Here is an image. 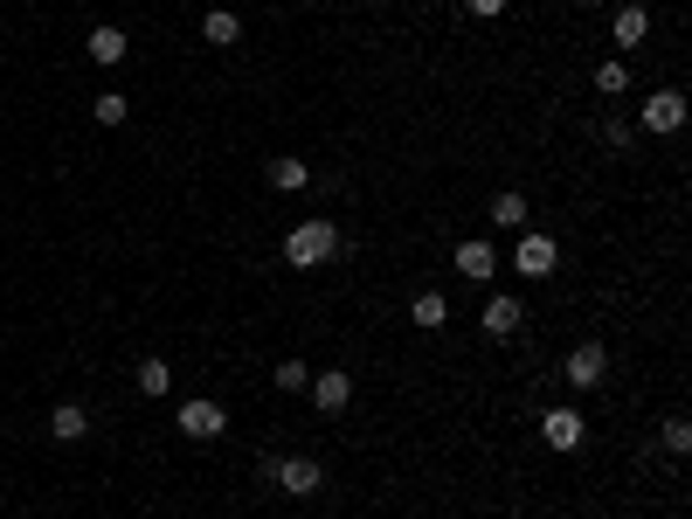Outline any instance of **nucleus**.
<instances>
[{
    "mask_svg": "<svg viewBox=\"0 0 692 519\" xmlns=\"http://www.w3.org/2000/svg\"><path fill=\"white\" fill-rule=\"evenodd\" d=\"M347 250V236L332 229L326 215H312V221H298V229L285 236V264L291 270H319V264H332V256Z\"/></svg>",
    "mask_w": 692,
    "mask_h": 519,
    "instance_id": "1",
    "label": "nucleus"
},
{
    "mask_svg": "<svg viewBox=\"0 0 692 519\" xmlns=\"http://www.w3.org/2000/svg\"><path fill=\"white\" fill-rule=\"evenodd\" d=\"M256 478H264V485H277L285 498H319V492H326L319 457H264V465H256Z\"/></svg>",
    "mask_w": 692,
    "mask_h": 519,
    "instance_id": "2",
    "label": "nucleus"
},
{
    "mask_svg": "<svg viewBox=\"0 0 692 519\" xmlns=\"http://www.w3.org/2000/svg\"><path fill=\"white\" fill-rule=\"evenodd\" d=\"M561 381H568L575 395H595V388L609 381V354H603V340H575V346H568V360H561Z\"/></svg>",
    "mask_w": 692,
    "mask_h": 519,
    "instance_id": "3",
    "label": "nucleus"
},
{
    "mask_svg": "<svg viewBox=\"0 0 692 519\" xmlns=\"http://www.w3.org/2000/svg\"><path fill=\"white\" fill-rule=\"evenodd\" d=\"M513 270L527 277V284H548V277L561 270V243L548 229H519V250H513Z\"/></svg>",
    "mask_w": 692,
    "mask_h": 519,
    "instance_id": "4",
    "label": "nucleus"
},
{
    "mask_svg": "<svg viewBox=\"0 0 692 519\" xmlns=\"http://www.w3.org/2000/svg\"><path fill=\"white\" fill-rule=\"evenodd\" d=\"M174 430L194 436V443H215L222 430H229V409H222V402H209V395H187L180 409H174Z\"/></svg>",
    "mask_w": 692,
    "mask_h": 519,
    "instance_id": "5",
    "label": "nucleus"
},
{
    "mask_svg": "<svg viewBox=\"0 0 692 519\" xmlns=\"http://www.w3.org/2000/svg\"><path fill=\"white\" fill-rule=\"evenodd\" d=\"M582 436H589V422L575 402H554V409H540V443L548 451H582Z\"/></svg>",
    "mask_w": 692,
    "mask_h": 519,
    "instance_id": "6",
    "label": "nucleus"
},
{
    "mask_svg": "<svg viewBox=\"0 0 692 519\" xmlns=\"http://www.w3.org/2000/svg\"><path fill=\"white\" fill-rule=\"evenodd\" d=\"M679 125H685V90H651V98H644V132L651 139H671V132H679Z\"/></svg>",
    "mask_w": 692,
    "mask_h": 519,
    "instance_id": "7",
    "label": "nucleus"
},
{
    "mask_svg": "<svg viewBox=\"0 0 692 519\" xmlns=\"http://www.w3.org/2000/svg\"><path fill=\"white\" fill-rule=\"evenodd\" d=\"M305 395H312V409H319V416H340L347 402H353V375H340V367H319V375L305 381Z\"/></svg>",
    "mask_w": 692,
    "mask_h": 519,
    "instance_id": "8",
    "label": "nucleus"
},
{
    "mask_svg": "<svg viewBox=\"0 0 692 519\" xmlns=\"http://www.w3.org/2000/svg\"><path fill=\"white\" fill-rule=\"evenodd\" d=\"M451 270H457V277H471V284H492V270H499V250L485 243V236H471V243H457Z\"/></svg>",
    "mask_w": 692,
    "mask_h": 519,
    "instance_id": "9",
    "label": "nucleus"
},
{
    "mask_svg": "<svg viewBox=\"0 0 692 519\" xmlns=\"http://www.w3.org/2000/svg\"><path fill=\"white\" fill-rule=\"evenodd\" d=\"M519 326H527V305H519L513 291L485 299V332H492V340H519Z\"/></svg>",
    "mask_w": 692,
    "mask_h": 519,
    "instance_id": "10",
    "label": "nucleus"
},
{
    "mask_svg": "<svg viewBox=\"0 0 692 519\" xmlns=\"http://www.w3.org/2000/svg\"><path fill=\"white\" fill-rule=\"evenodd\" d=\"M609 42H616V49H644V42H651V8H638V0H630V8H616Z\"/></svg>",
    "mask_w": 692,
    "mask_h": 519,
    "instance_id": "11",
    "label": "nucleus"
},
{
    "mask_svg": "<svg viewBox=\"0 0 692 519\" xmlns=\"http://www.w3.org/2000/svg\"><path fill=\"white\" fill-rule=\"evenodd\" d=\"M49 436L55 443H84L90 436V409H84V402H55V409H49Z\"/></svg>",
    "mask_w": 692,
    "mask_h": 519,
    "instance_id": "12",
    "label": "nucleus"
},
{
    "mask_svg": "<svg viewBox=\"0 0 692 519\" xmlns=\"http://www.w3.org/2000/svg\"><path fill=\"white\" fill-rule=\"evenodd\" d=\"M90 63H125V49H133V35H125V28H111V22H98V28H90Z\"/></svg>",
    "mask_w": 692,
    "mask_h": 519,
    "instance_id": "13",
    "label": "nucleus"
},
{
    "mask_svg": "<svg viewBox=\"0 0 692 519\" xmlns=\"http://www.w3.org/2000/svg\"><path fill=\"white\" fill-rule=\"evenodd\" d=\"M201 42H209V49H236L242 42V22H236L229 8H209V14H201Z\"/></svg>",
    "mask_w": 692,
    "mask_h": 519,
    "instance_id": "14",
    "label": "nucleus"
},
{
    "mask_svg": "<svg viewBox=\"0 0 692 519\" xmlns=\"http://www.w3.org/2000/svg\"><path fill=\"white\" fill-rule=\"evenodd\" d=\"M264 174H270V188H277V194H298V188H305V180H312V166L298 160V153H277V160L264 166Z\"/></svg>",
    "mask_w": 692,
    "mask_h": 519,
    "instance_id": "15",
    "label": "nucleus"
},
{
    "mask_svg": "<svg viewBox=\"0 0 692 519\" xmlns=\"http://www.w3.org/2000/svg\"><path fill=\"white\" fill-rule=\"evenodd\" d=\"M408 319H416L423 332H437L443 319H451V299H443V291H416V299H408Z\"/></svg>",
    "mask_w": 692,
    "mask_h": 519,
    "instance_id": "16",
    "label": "nucleus"
},
{
    "mask_svg": "<svg viewBox=\"0 0 692 519\" xmlns=\"http://www.w3.org/2000/svg\"><path fill=\"white\" fill-rule=\"evenodd\" d=\"M133 388L146 402H160V395H174V367L166 360H139V375H133Z\"/></svg>",
    "mask_w": 692,
    "mask_h": 519,
    "instance_id": "17",
    "label": "nucleus"
},
{
    "mask_svg": "<svg viewBox=\"0 0 692 519\" xmlns=\"http://www.w3.org/2000/svg\"><path fill=\"white\" fill-rule=\"evenodd\" d=\"M485 215H492L499 229H527V194H519V188H506V194H492V208H485Z\"/></svg>",
    "mask_w": 692,
    "mask_h": 519,
    "instance_id": "18",
    "label": "nucleus"
},
{
    "mask_svg": "<svg viewBox=\"0 0 692 519\" xmlns=\"http://www.w3.org/2000/svg\"><path fill=\"white\" fill-rule=\"evenodd\" d=\"M658 443H665L671 457H685V451H692V422H685V416H665V422H658Z\"/></svg>",
    "mask_w": 692,
    "mask_h": 519,
    "instance_id": "19",
    "label": "nucleus"
},
{
    "mask_svg": "<svg viewBox=\"0 0 692 519\" xmlns=\"http://www.w3.org/2000/svg\"><path fill=\"white\" fill-rule=\"evenodd\" d=\"M595 90H603V98H624V90H630V69H624V63H595Z\"/></svg>",
    "mask_w": 692,
    "mask_h": 519,
    "instance_id": "20",
    "label": "nucleus"
},
{
    "mask_svg": "<svg viewBox=\"0 0 692 519\" xmlns=\"http://www.w3.org/2000/svg\"><path fill=\"white\" fill-rule=\"evenodd\" d=\"M277 388H285V395H305V381H312V367L305 360H277V375H270Z\"/></svg>",
    "mask_w": 692,
    "mask_h": 519,
    "instance_id": "21",
    "label": "nucleus"
},
{
    "mask_svg": "<svg viewBox=\"0 0 692 519\" xmlns=\"http://www.w3.org/2000/svg\"><path fill=\"white\" fill-rule=\"evenodd\" d=\"M125 111H133L125 90H98V125H125Z\"/></svg>",
    "mask_w": 692,
    "mask_h": 519,
    "instance_id": "22",
    "label": "nucleus"
},
{
    "mask_svg": "<svg viewBox=\"0 0 692 519\" xmlns=\"http://www.w3.org/2000/svg\"><path fill=\"white\" fill-rule=\"evenodd\" d=\"M630 139H638V132H630V125L624 118H603V145H609V153H624V145Z\"/></svg>",
    "mask_w": 692,
    "mask_h": 519,
    "instance_id": "23",
    "label": "nucleus"
},
{
    "mask_svg": "<svg viewBox=\"0 0 692 519\" xmlns=\"http://www.w3.org/2000/svg\"><path fill=\"white\" fill-rule=\"evenodd\" d=\"M506 8H513V0H464V14H478V22H499Z\"/></svg>",
    "mask_w": 692,
    "mask_h": 519,
    "instance_id": "24",
    "label": "nucleus"
}]
</instances>
